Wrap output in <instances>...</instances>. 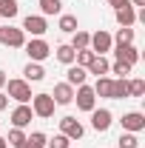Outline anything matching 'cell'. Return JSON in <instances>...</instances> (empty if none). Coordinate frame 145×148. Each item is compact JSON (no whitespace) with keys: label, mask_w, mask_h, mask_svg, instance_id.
<instances>
[{"label":"cell","mask_w":145,"mask_h":148,"mask_svg":"<svg viewBox=\"0 0 145 148\" xmlns=\"http://www.w3.org/2000/svg\"><path fill=\"white\" fill-rule=\"evenodd\" d=\"M0 148H6V140H3V137H0Z\"/></svg>","instance_id":"8d00e7d4"},{"label":"cell","mask_w":145,"mask_h":148,"mask_svg":"<svg viewBox=\"0 0 145 148\" xmlns=\"http://www.w3.org/2000/svg\"><path fill=\"white\" fill-rule=\"evenodd\" d=\"M0 17H17V0H0Z\"/></svg>","instance_id":"e0dca14e"},{"label":"cell","mask_w":145,"mask_h":148,"mask_svg":"<svg viewBox=\"0 0 145 148\" xmlns=\"http://www.w3.org/2000/svg\"><path fill=\"white\" fill-rule=\"evenodd\" d=\"M111 91H114V80L100 77V80H97V86H94V94H100V97H111Z\"/></svg>","instance_id":"2e32d148"},{"label":"cell","mask_w":145,"mask_h":148,"mask_svg":"<svg viewBox=\"0 0 145 148\" xmlns=\"http://www.w3.org/2000/svg\"><path fill=\"white\" fill-rule=\"evenodd\" d=\"M131 40H134V29H120V34H117V46H131Z\"/></svg>","instance_id":"484cf974"},{"label":"cell","mask_w":145,"mask_h":148,"mask_svg":"<svg viewBox=\"0 0 145 148\" xmlns=\"http://www.w3.org/2000/svg\"><path fill=\"white\" fill-rule=\"evenodd\" d=\"M40 9H43V14H57L63 9V3L60 0H40Z\"/></svg>","instance_id":"cb8c5ba5"},{"label":"cell","mask_w":145,"mask_h":148,"mask_svg":"<svg viewBox=\"0 0 145 148\" xmlns=\"http://www.w3.org/2000/svg\"><path fill=\"white\" fill-rule=\"evenodd\" d=\"M111 6H114V9H122V6H131V3H128V0H108Z\"/></svg>","instance_id":"d6a6232c"},{"label":"cell","mask_w":145,"mask_h":148,"mask_svg":"<svg viewBox=\"0 0 145 148\" xmlns=\"http://www.w3.org/2000/svg\"><path fill=\"white\" fill-rule=\"evenodd\" d=\"M17 148H46V137L40 134V131H34L31 137H26L23 140V145H17Z\"/></svg>","instance_id":"d6986e66"},{"label":"cell","mask_w":145,"mask_h":148,"mask_svg":"<svg viewBox=\"0 0 145 148\" xmlns=\"http://www.w3.org/2000/svg\"><path fill=\"white\" fill-rule=\"evenodd\" d=\"M88 43L94 46V54H105V51L111 49V34H108V32H103V29H100V32H97V34L91 37Z\"/></svg>","instance_id":"ba28073f"},{"label":"cell","mask_w":145,"mask_h":148,"mask_svg":"<svg viewBox=\"0 0 145 148\" xmlns=\"http://www.w3.org/2000/svg\"><path fill=\"white\" fill-rule=\"evenodd\" d=\"M88 40H91V37L85 34V32H74V43H71V49H74V51H80V49H88Z\"/></svg>","instance_id":"d4e9b609"},{"label":"cell","mask_w":145,"mask_h":148,"mask_svg":"<svg viewBox=\"0 0 145 148\" xmlns=\"http://www.w3.org/2000/svg\"><path fill=\"white\" fill-rule=\"evenodd\" d=\"M128 94L142 97V94H145V83H142V80H131V83H128Z\"/></svg>","instance_id":"4316f807"},{"label":"cell","mask_w":145,"mask_h":148,"mask_svg":"<svg viewBox=\"0 0 145 148\" xmlns=\"http://www.w3.org/2000/svg\"><path fill=\"white\" fill-rule=\"evenodd\" d=\"M120 145H122V148H137L140 140H137L134 134H122V137H120Z\"/></svg>","instance_id":"f546056e"},{"label":"cell","mask_w":145,"mask_h":148,"mask_svg":"<svg viewBox=\"0 0 145 148\" xmlns=\"http://www.w3.org/2000/svg\"><path fill=\"white\" fill-rule=\"evenodd\" d=\"M6 86V74H3V69H0V88Z\"/></svg>","instance_id":"e575fe53"},{"label":"cell","mask_w":145,"mask_h":148,"mask_svg":"<svg viewBox=\"0 0 145 148\" xmlns=\"http://www.w3.org/2000/svg\"><path fill=\"white\" fill-rule=\"evenodd\" d=\"M74 97H77V108H80V111H94V97H97L94 88H88V86L83 83V86L77 88Z\"/></svg>","instance_id":"3957f363"},{"label":"cell","mask_w":145,"mask_h":148,"mask_svg":"<svg viewBox=\"0 0 145 148\" xmlns=\"http://www.w3.org/2000/svg\"><path fill=\"white\" fill-rule=\"evenodd\" d=\"M77 63H80V66H83V69H85V66H88L91 60H94V51H88V49H80V51H77Z\"/></svg>","instance_id":"f1b7e54d"},{"label":"cell","mask_w":145,"mask_h":148,"mask_svg":"<svg viewBox=\"0 0 145 148\" xmlns=\"http://www.w3.org/2000/svg\"><path fill=\"white\" fill-rule=\"evenodd\" d=\"M51 100H54L57 106H68L74 100V88L68 83H60V86H54V97H51Z\"/></svg>","instance_id":"8fae6325"},{"label":"cell","mask_w":145,"mask_h":148,"mask_svg":"<svg viewBox=\"0 0 145 148\" xmlns=\"http://www.w3.org/2000/svg\"><path fill=\"white\" fill-rule=\"evenodd\" d=\"M128 71H131V66H128V63H120V60H117V66H114V74H120V77H125Z\"/></svg>","instance_id":"1f68e13d"},{"label":"cell","mask_w":145,"mask_h":148,"mask_svg":"<svg viewBox=\"0 0 145 148\" xmlns=\"http://www.w3.org/2000/svg\"><path fill=\"white\" fill-rule=\"evenodd\" d=\"M49 51H51V49H49V43H46V40H31V43L26 46V54L31 57L34 63H37V60H46Z\"/></svg>","instance_id":"8992f818"},{"label":"cell","mask_w":145,"mask_h":148,"mask_svg":"<svg viewBox=\"0 0 145 148\" xmlns=\"http://www.w3.org/2000/svg\"><path fill=\"white\" fill-rule=\"evenodd\" d=\"M31 103H34V114H40V117H51L54 114V100H51V94H37V97H31Z\"/></svg>","instance_id":"7a4b0ae2"},{"label":"cell","mask_w":145,"mask_h":148,"mask_svg":"<svg viewBox=\"0 0 145 148\" xmlns=\"http://www.w3.org/2000/svg\"><path fill=\"white\" fill-rule=\"evenodd\" d=\"M49 148H68V137L66 134H57L54 140L49 143Z\"/></svg>","instance_id":"4dcf8cb0"},{"label":"cell","mask_w":145,"mask_h":148,"mask_svg":"<svg viewBox=\"0 0 145 148\" xmlns=\"http://www.w3.org/2000/svg\"><path fill=\"white\" fill-rule=\"evenodd\" d=\"M9 83V97H14L17 103H29L31 100V88L26 80H6Z\"/></svg>","instance_id":"6da1fadb"},{"label":"cell","mask_w":145,"mask_h":148,"mask_svg":"<svg viewBox=\"0 0 145 148\" xmlns=\"http://www.w3.org/2000/svg\"><path fill=\"white\" fill-rule=\"evenodd\" d=\"M125 97H128V83L125 80H117L114 91H111V100H125Z\"/></svg>","instance_id":"603a6c76"},{"label":"cell","mask_w":145,"mask_h":148,"mask_svg":"<svg viewBox=\"0 0 145 148\" xmlns=\"http://www.w3.org/2000/svg\"><path fill=\"white\" fill-rule=\"evenodd\" d=\"M6 106H9V97H6V94H0V111L6 108Z\"/></svg>","instance_id":"836d02e7"},{"label":"cell","mask_w":145,"mask_h":148,"mask_svg":"<svg viewBox=\"0 0 145 148\" xmlns=\"http://www.w3.org/2000/svg\"><path fill=\"white\" fill-rule=\"evenodd\" d=\"M134 20H137L134 6H122V9H117V23H120L122 29H131V26H134Z\"/></svg>","instance_id":"5bb4252c"},{"label":"cell","mask_w":145,"mask_h":148,"mask_svg":"<svg viewBox=\"0 0 145 148\" xmlns=\"http://www.w3.org/2000/svg\"><path fill=\"white\" fill-rule=\"evenodd\" d=\"M23 74H26V80H31V83H37V80H43V77H46V71H43V66H37V63H29Z\"/></svg>","instance_id":"ffe728a7"},{"label":"cell","mask_w":145,"mask_h":148,"mask_svg":"<svg viewBox=\"0 0 145 148\" xmlns=\"http://www.w3.org/2000/svg\"><path fill=\"white\" fill-rule=\"evenodd\" d=\"M88 69H91V74H97V77H100V74L108 71V60H105L103 54H94V60L88 63Z\"/></svg>","instance_id":"9a60e30c"},{"label":"cell","mask_w":145,"mask_h":148,"mask_svg":"<svg viewBox=\"0 0 145 148\" xmlns=\"http://www.w3.org/2000/svg\"><path fill=\"white\" fill-rule=\"evenodd\" d=\"M60 32L74 34V32H77V17H74V14H63V17H60Z\"/></svg>","instance_id":"7402d4cb"},{"label":"cell","mask_w":145,"mask_h":148,"mask_svg":"<svg viewBox=\"0 0 145 148\" xmlns=\"http://www.w3.org/2000/svg\"><path fill=\"white\" fill-rule=\"evenodd\" d=\"M117 60H120V63H128V66H134V63L140 60V51H137L134 46H117Z\"/></svg>","instance_id":"4fadbf2b"},{"label":"cell","mask_w":145,"mask_h":148,"mask_svg":"<svg viewBox=\"0 0 145 148\" xmlns=\"http://www.w3.org/2000/svg\"><path fill=\"white\" fill-rule=\"evenodd\" d=\"M74 54H77V51H74L71 46H57V60H60V63H68V66H71Z\"/></svg>","instance_id":"44dd1931"},{"label":"cell","mask_w":145,"mask_h":148,"mask_svg":"<svg viewBox=\"0 0 145 148\" xmlns=\"http://www.w3.org/2000/svg\"><path fill=\"white\" fill-rule=\"evenodd\" d=\"M91 125H94L97 131H108V128H111V111H108V108L91 111Z\"/></svg>","instance_id":"9c48e42d"},{"label":"cell","mask_w":145,"mask_h":148,"mask_svg":"<svg viewBox=\"0 0 145 148\" xmlns=\"http://www.w3.org/2000/svg\"><path fill=\"white\" fill-rule=\"evenodd\" d=\"M85 83V69L83 66H71L68 69V86H83Z\"/></svg>","instance_id":"ac0fdd59"},{"label":"cell","mask_w":145,"mask_h":148,"mask_svg":"<svg viewBox=\"0 0 145 148\" xmlns=\"http://www.w3.org/2000/svg\"><path fill=\"white\" fill-rule=\"evenodd\" d=\"M23 140H26V134H23L20 128H12V131H9V140H6V143H12V145L17 148V145H23Z\"/></svg>","instance_id":"83f0119b"},{"label":"cell","mask_w":145,"mask_h":148,"mask_svg":"<svg viewBox=\"0 0 145 148\" xmlns=\"http://www.w3.org/2000/svg\"><path fill=\"white\" fill-rule=\"evenodd\" d=\"M60 128H63V134H66V137H68V140H80V137H83V123H80V120H74V117H63V120H60Z\"/></svg>","instance_id":"5b68a950"},{"label":"cell","mask_w":145,"mask_h":148,"mask_svg":"<svg viewBox=\"0 0 145 148\" xmlns=\"http://www.w3.org/2000/svg\"><path fill=\"white\" fill-rule=\"evenodd\" d=\"M0 43L3 46H12V49H20L23 46V29H3L0 26Z\"/></svg>","instance_id":"277c9868"},{"label":"cell","mask_w":145,"mask_h":148,"mask_svg":"<svg viewBox=\"0 0 145 148\" xmlns=\"http://www.w3.org/2000/svg\"><path fill=\"white\" fill-rule=\"evenodd\" d=\"M31 114H34V111L29 108L26 103H20L17 108L12 111V123H14V128H23V125H29V123H31Z\"/></svg>","instance_id":"52a82bcc"},{"label":"cell","mask_w":145,"mask_h":148,"mask_svg":"<svg viewBox=\"0 0 145 148\" xmlns=\"http://www.w3.org/2000/svg\"><path fill=\"white\" fill-rule=\"evenodd\" d=\"M122 128L131 131V134H134V131H142L145 128V117L140 114V111H131V114L122 117Z\"/></svg>","instance_id":"30bf717a"},{"label":"cell","mask_w":145,"mask_h":148,"mask_svg":"<svg viewBox=\"0 0 145 148\" xmlns=\"http://www.w3.org/2000/svg\"><path fill=\"white\" fill-rule=\"evenodd\" d=\"M131 3H134V6H145V0H131Z\"/></svg>","instance_id":"d590c367"},{"label":"cell","mask_w":145,"mask_h":148,"mask_svg":"<svg viewBox=\"0 0 145 148\" xmlns=\"http://www.w3.org/2000/svg\"><path fill=\"white\" fill-rule=\"evenodd\" d=\"M23 29H26V32H31V34H43V32H46V29H49V26H46V17H37V14H29V17L23 20Z\"/></svg>","instance_id":"7c38bea8"}]
</instances>
